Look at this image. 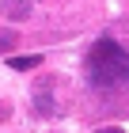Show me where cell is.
<instances>
[{"instance_id":"3","label":"cell","mask_w":129,"mask_h":133,"mask_svg":"<svg viewBox=\"0 0 129 133\" xmlns=\"http://www.w3.org/2000/svg\"><path fill=\"white\" fill-rule=\"evenodd\" d=\"M42 65V53H27V57H8V69L15 72H30V69H38Z\"/></svg>"},{"instance_id":"7","label":"cell","mask_w":129,"mask_h":133,"mask_svg":"<svg viewBox=\"0 0 129 133\" xmlns=\"http://www.w3.org/2000/svg\"><path fill=\"white\" fill-rule=\"evenodd\" d=\"M4 118H8V107H4V103H0V122H4Z\"/></svg>"},{"instance_id":"6","label":"cell","mask_w":129,"mask_h":133,"mask_svg":"<svg viewBox=\"0 0 129 133\" xmlns=\"http://www.w3.org/2000/svg\"><path fill=\"white\" fill-rule=\"evenodd\" d=\"M95 133H125V129H118V125H106V129H95Z\"/></svg>"},{"instance_id":"5","label":"cell","mask_w":129,"mask_h":133,"mask_svg":"<svg viewBox=\"0 0 129 133\" xmlns=\"http://www.w3.org/2000/svg\"><path fill=\"white\" fill-rule=\"evenodd\" d=\"M15 46H19V31L0 27V50H15Z\"/></svg>"},{"instance_id":"4","label":"cell","mask_w":129,"mask_h":133,"mask_svg":"<svg viewBox=\"0 0 129 133\" xmlns=\"http://www.w3.org/2000/svg\"><path fill=\"white\" fill-rule=\"evenodd\" d=\"M34 107H38L42 118H50V114L57 110V103H53V95H50V91H38V95H34Z\"/></svg>"},{"instance_id":"2","label":"cell","mask_w":129,"mask_h":133,"mask_svg":"<svg viewBox=\"0 0 129 133\" xmlns=\"http://www.w3.org/2000/svg\"><path fill=\"white\" fill-rule=\"evenodd\" d=\"M30 11H34V4L30 0H0V19H30Z\"/></svg>"},{"instance_id":"1","label":"cell","mask_w":129,"mask_h":133,"mask_svg":"<svg viewBox=\"0 0 129 133\" xmlns=\"http://www.w3.org/2000/svg\"><path fill=\"white\" fill-rule=\"evenodd\" d=\"M87 84L95 91H114V88H129V53L121 50L118 42L99 38L87 50Z\"/></svg>"}]
</instances>
